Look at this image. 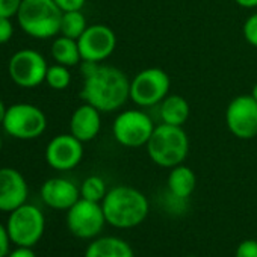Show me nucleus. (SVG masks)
Here are the masks:
<instances>
[{"instance_id":"1","label":"nucleus","mask_w":257,"mask_h":257,"mask_svg":"<svg viewBox=\"0 0 257 257\" xmlns=\"http://www.w3.org/2000/svg\"><path fill=\"white\" fill-rule=\"evenodd\" d=\"M80 97L100 112L118 110L131 98V80L119 68L100 62L91 74L83 77Z\"/></svg>"},{"instance_id":"2","label":"nucleus","mask_w":257,"mask_h":257,"mask_svg":"<svg viewBox=\"0 0 257 257\" xmlns=\"http://www.w3.org/2000/svg\"><path fill=\"white\" fill-rule=\"evenodd\" d=\"M106 222L116 228H134L143 224L149 215L147 197L132 186H115L101 201Z\"/></svg>"},{"instance_id":"3","label":"nucleus","mask_w":257,"mask_h":257,"mask_svg":"<svg viewBox=\"0 0 257 257\" xmlns=\"http://www.w3.org/2000/svg\"><path fill=\"white\" fill-rule=\"evenodd\" d=\"M146 147L156 165L171 170L185 162L189 153V138L183 127L161 122L155 127Z\"/></svg>"},{"instance_id":"4","label":"nucleus","mask_w":257,"mask_h":257,"mask_svg":"<svg viewBox=\"0 0 257 257\" xmlns=\"http://www.w3.org/2000/svg\"><path fill=\"white\" fill-rule=\"evenodd\" d=\"M16 17L22 31L35 40L59 35L62 11L55 0H23Z\"/></svg>"},{"instance_id":"5","label":"nucleus","mask_w":257,"mask_h":257,"mask_svg":"<svg viewBox=\"0 0 257 257\" xmlns=\"http://www.w3.org/2000/svg\"><path fill=\"white\" fill-rule=\"evenodd\" d=\"M2 127L11 138L31 141L40 138L46 132L47 116L35 104L16 103L8 107Z\"/></svg>"},{"instance_id":"6","label":"nucleus","mask_w":257,"mask_h":257,"mask_svg":"<svg viewBox=\"0 0 257 257\" xmlns=\"http://www.w3.org/2000/svg\"><path fill=\"white\" fill-rule=\"evenodd\" d=\"M155 122L152 116L140 109H127L119 112L112 124L115 141L127 149L146 147L153 131Z\"/></svg>"},{"instance_id":"7","label":"nucleus","mask_w":257,"mask_h":257,"mask_svg":"<svg viewBox=\"0 0 257 257\" xmlns=\"http://www.w3.org/2000/svg\"><path fill=\"white\" fill-rule=\"evenodd\" d=\"M44 227H46L44 215L34 204L25 203L23 206L10 212L7 228L11 242H14L17 246L32 248L43 237Z\"/></svg>"},{"instance_id":"8","label":"nucleus","mask_w":257,"mask_h":257,"mask_svg":"<svg viewBox=\"0 0 257 257\" xmlns=\"http://www.w3.org/2000/svg\"><path fill=\"white\" fill-rule=\"evenodd\" d=\"M170 76L162 68H144L131 80V100L140 107L156 106L170 94Z\"/></svg>"},{"instance_id":"9","label":"nucleus","mask_w":257,"mask_h":257,"mask_svg":"<svg viewBox=\"0 0 257 257\" xmlns=\"http://www.w3.org/2000/svg\"><path fill=\"white\" fill-rule=\"evenodd\" d=\"M49 64L46 58L32 49L16 52L8 62V73L11 80L25 89L37 88L46 82Z\"/></svg>"},{"instance_id":"10","label":"nucleus","mask_w":257,"mask_h":257,"mask_svg":"<svg viewBox=\"0 0 257 257\" xmlns=\"http://www.w3.org/2000/svg\"><path fill=\"white\" fill-rule=\"evenodd\" d=\"M225 125L237 140L257 137V101L251 94L234 97L225 109Z\"/></svg>"},{"instance_id":"11","label":"nucleus","mask_w":257,"mask_h":257,"mask_svg":"<svg viewBox=\"0 0 257 257\" xmlns=\"http://www.w3.org/2000/svg\"><path fill=\"white\" fill-rule=\"evenodd\" d=\"M67 212V227L79 239L95 237L106 222L101 203L85 198H79Z\"/></svg>"},{"instance_id":"12","label":"nucleus","mask_w":257,"mask_h":257,"mask_svg":"<svg viewBox=\"0 0 257 257\" xmlns=\"http://www.w3.org/2000/svg\"><path fill=\"white\" fill-rule=\"evenodd\" d=\"M82 61L103 62L116 47V35L106 25H91L77 40Z\"/></svg>"},{"instance_id":"13","label":"nucleus","mask_w":257,"mask_h":257,"mask_svg":"<svg viewBox=\"0 0 257 257\" xmlns=\"http://www.w3.org/2000/svg\"><path fill=\"white\" fill-rule=\"evenodd\" d=\"M83 159V143L71 134H62L50 140L46 147V161L56 171H70Z\"/></svg>"},{"instance_id":"14","label":"nucleus","mask_w":257,"mask_h":257,"mask_svg":"<svg viewBox=\"0 0 257 257\" xmlns=\"http://www.w3.org/2000/svg\"><path fill=\"white\" fill-rule=\"evenodd\" d=\"M28 182L16 168H0V210L13 212L28 200Z\"/></svg>"},{"instance_id":"15","label":"nucleus","mask_w":257,"mask_h":257,"mask_svg":"<svg viewBox=\"0 0 257 257\" xmlns=\"http://www.w3.org/2000/svg\"><path fill=\"white\" fill-rule=\"evenodd\" d=\"M43 201L56 210H68L80 198V188L64 177H53L41 186Z\"/></svg>"},{"instance_id":"16","label":"nucleus","mask_w":257,"mask_h":257,"mask_svg":"<svg viewBox=\"0 0 257 257\" xmlns=\"http://www.w3.org/2000/svg\"><path fill=\"white\" fill-rule=\"evenodd\" d=\"M100 110L88 103L80 104L71 113L70 118V134L82 143H89L95 140L101 128Z\"/></svg>"},{"instance_id":"17","label":"nucleus","mask_w":257,"mask_h":257,"mask_svg":"<svg viewBox=\"0 0 257 257\" xmlns=\"http://www.w3.org/2000/svg\"><path fill=\"white\" fill-rule=\"evenodd\" d=\"M85 257H135V254L125 240L106 236L92 240L85 251Z\"/></svg>"},{"instance_id":"18","label":"nucleus","mask_w":257,"mask_h":257,"mask_svg":"<svg viewBox=\"0 0 257 257\" xmlns=\"http://www.w3.org/2000/svg\"><path fill=\"white\" fill-rule=\"evenodd\" d=\"M191 113L189 103L185 97L179 94H168L161 103H159V116L161 121L171 125H180L188 121Z\"/></svg>"},{"instance_id":"19","label":"nucleus","mask_w":257,"mask_h":257,"mask_svg":"<svg viewBox=\"0 0 257 257\" xmlns=\"http://www.w3.org/2000/svg\"><path fill=\"white\" fill-rule=\"evenodd\" d=\"M167 185H168V191L171 192L173 197H176L179 200H186L195 191L197 177H195V173L189 167L180 164V165L171 168V171L168 174Z\"/></svg>"},{"instance_id":"20","label":"nucleus","mask_w":257,"mask_h":257,"mask_svg":"<svg viewBox=\"0 0 257 257\" xmlns=\"http://www.w3.org/2000/svg\"><path fill=\"white\" fill-rule=\"evenodd\" d=\"M50 53L56 64L65 65L68 68L76 67L77 64L82 62L77 40H73V38H67L62 35L55 38L50 47Z\"/></svg>"},{"instance_id":"21","label":"nucleus","mask_w":257,"mask_h":257,"mask_svg":"<svg viewBox=\"0 0 257 257\" xmlns=\"http://www.w3.org/2000/svg\"><path fill=\"white\" fill-rule=\"evenodd\" d=\"M88 26L89 25L86 22V17L82 14V11H67V13H62L59 35L79 40Z\"/></svg>"},{"instance_id":"22","label":"nucleus","mask_w":257,"mask_h":257,"mask_svg":"<svg viewBox=\"0 0 257 257\" xmlns=\"http://www.w3.org/2000/svg\"><path fill=\"white\" fill-rule=\"evenodd\" d=\"M107 194V188L106 183L101 177L98 176H89L83 180L82 186H80V198L89 200V201H95V203H101L103 198Z\"/></svg>"},{"instance_id":"23","label":"nucleus","mask_w":257,"mask_h":257,"mask_svg":"<svg viewBox=\"0 0 257 257\" xmlns=\"http://www.w3.org/2000/svg\"><path fill=\"white\" fill-rule=\"evenodd\" d=\"M46 83L55 89V91H64L71 83V73L70 68L61 64L49 65L47 74H46Z\"/></svg>"},{"instance_id":"24","label":"nucleus","mask_w":257,"mask_h":257,"mask_svg":"<svg viewBox=\"0 0 257 257\" xmlns=\"http://www.w3.org/2000/svg\"><path fill=\"white\" fill-rule=\"evenodd\" d=\"M242 32H243V38L246 40V43L252 47H257V13L251 14L245 20Z\"/></svg>"},{"instance_id":"25","label":"nucleus","mask_w":257,"mask_h":257,"mask_svg":"<svg viewBox=\"0 0 257 257\" xmlns=\"http://www.w3.org/2000/svg\"><path fill=\"white\" fill-rule=\"evenodd\" d=\"M22 2L23 0H0V17H16Z\"/></svg>"},{"instance_id":"26","label":"nucleus","mask_w":257,"mask_h":257,"mask_svg":"<svg viewBox=\"0 0 257 257\" xmlns=\"http://www.w3.org/2000/svg\"><path fill=\"white\" fill-rule=\"evenodd\" d=\"M236 257H257V240L246 239L236 248Z\"/></svg>"},{"instance_id":"27","label":"nucleus","mask_w":257,"mask_h":257,"mask_svg":"<svg viewBox=\"0 0 257 257\" xmlns=\"http://www.w3.org/2000/svg\"><path fill=\"white\" fill-rule=\"evenodd\" d=\"M13 35H14V25L11 19L0 17V46L10 43Z\"/></svg>"},{"instance_id":"28","label":"nucleus","mask_w":257,"mask_h":257,"mask_svg":"<svg viewBox=\"0 0 257 257\" xmlns=\"http://www.w3.org/2000/svg\"><path fill=\"white\" fill-rule=\"evenodd\" d=\"M55 4L61 8L62 13L67 11H82L86 0H55Z\"/></svg>"},{"instance_id":"29","label":"nucleus","mask_w":257,"mask_h":257,"mask_svg":"<svg viewBox=\"0 0 257 257\" xmlns=\"http://www.w3.org/2000/svg\"><path fill=\"white\" fill-rule=\"evenodd\" d=\"M10 242L11 237L8 234L7 225L0 224V257H7L10 254Z\"/></svg>"},{"instance_id":"30","label":"nucleus","mask_w":257,"mask_h":257,"mask_svg":"<svg viewBox=\"0 0 257 257\" xmlns=\"http://www.w3.org/2000/svg\"><path fill=\"white\" fill-rule=\"evenodd\" d=\"M7 257H37L31 246H17V249H13Z\"/></svg>"},{"instance_id":"31","label":"nucleus","mask_w":257,"mask_h":257,"mask_svg":"<svg viewBox=\"0 0 257 257\" xmlns=\"http://www.w3.org/2000/svg\"><path fill=\"white\" fill-rule=\"evenodd\" d=\"M234 2L245 10H254L257 8V0H234Z\"/></svg>"},{"instance_id":"32","label":"nucleus","mask_w":257,"mask_h":257,"mask_svg":"<svg viewBox=\"0 0 257 257\" xmlns=\"http://www.w3.org/2000/svg\"><path fill=\"white\" fill-rule=\"evenodd\" d=\"M7 110H8V107L5 106L4 100H2V98H0V125H2V124H4V119H5Z\"/></svg>"},{"instance_id":"33","label":"nucleus","mask_w":257,"mask_h":257,"mask_svg":"<svg viewBox=\"0 0 257 257\" xmlns=\"http://www.w3.org/2000/svg\"><path fill=\"white\" fill-rule=\"evenodd\" d=\"M251 95H252V97L255 98V101H257V83L252 86V89H251Z\"/></svg>"},{"instance_id":"34","label":"nucleus","mask_w":257,"mask_h":257,"mask_svg":"<svg viewBox=\"0 0 257 257\" xmlns=\"http://www.w3.org/2000/svg\"><path fill=\"white\" fill-rule=\"evenodd\" d=\"M2 147H4V141H2V138H0V150H2Z\"/></svg>"},{"instance_id":"35","label":"nucleus","mask_w":257,"mask_h":257,"mask_svg":"<svg viewBox=\"0 0 257 257\" xmlns=\"http://www.w3.org/2000/svg\"><path fill=\"white\" fill-rule=\"evenodd\" d=\"M186 257H195V255H186Z\"/></svg>"}]
</instances>
